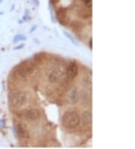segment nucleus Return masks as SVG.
<instances>
[{"label": "nucleus", "mask_w": 135, "mask_h": 149, "mask_svg": "<svg viewBox=\"0 0 135 149\" xmlns=\"http://www.w3.org/2000/svg\"><path fill=\"white\" fill-rule=\"evenodd\" d=\"M89 45H90V48H92V39L90 40V42H89Z\"/></svg>", "instance_id": "obj_14"}, {"label": "nucleus", "mask_w": 135, "mask_h": 149, "mask_svg": "<svg viewBox=\"0 0 135 149\" xmlns=\"http://www.w3.org/2000/svg\"><path fill=\"white\" fill-rule=\"evenodd\" d=\"M78 73V67L75 63H71L67 69L68 77L71 79L74 78Z\"/></svg>", "instance_id": "obj_7"}, {"label": "nucleus", "mask_w": 135, "mask_h": 149, "mask_svg": "<svg viewBox=\"0 0 135 149\" xmlns=\"http://www.w3.org/2000/svg\"><path fill=\"white\" fill-rule=\"evenodd\" d=\"M33 69H33V66L32 65L23 66L18 71L19 76L21 78H26L29 75H30L31 73H32Z\"/></svg>", "instance_id": "obj_5"}, {"label": "nucleus", "mask_w": 135, "mask_h": 149, "mask_svg": "<svg viewBox=\"0 0 135 149\" xmlns=\"http://www.w3.org/2000/svg\"><path fill=\"white\" fill-rule=\"evenodd\" d=\"M57 17L59 20V21L61 23H63L65 20L66 17V11L63 8H60L59 9V11H57Z\"/></svg>", "instance_id": "obj_10"}, {"label": "nucleus", "mask_w": 135, "mask_h": 149, "mask_svg": "<svg viewBox=\"0 0 135 149\" xmlns=\"http://www.w3.org/2000/svg\"><path fill=\"white\" fill-rule=\"evenodd\" d=\"M80 121V116L75 112H67L62 117V123L65 127L69 129L76 128L79 125Z\"/></svg>", "instance_id": "obj_1"}, {"label": "nucleus", "mask_w": 135, "mask_h": 149, "mask_svg": "<svg viewBox=\"0 0 135 149\" xmlns=\"http://www.w3.org/2000/svg\"><path fill=\"white\" fill-rule=\"evenodd\" d=\"M62 76V72L59 69H53L48 75V81L52 84L56 83L59 80Z\"/></svg>", "instance_id": "obj_4"}, {"label": "nucleus", "mask_w": 135, "mask_h": 149, "mask_svg": "<svg viewBox=\"0 0 135 149\" xmlns=\"http://www.w3.org/2000/svg\"><path fill=\"white\" fill-rule=\"evenodd\" d=\"M25 115H26V117L28 119V120L32 121H37L41 117L40 112L38 110H37V109H35V108L29 109V111H27L26 112Z\"/></svg>", "instance_id": "obj_6"}, {"label": "nucleus", "mask_w": 135, "mask_h": 149, "mask_svg": "<svg viewBox=\"0 0 135 149\" xmlns=\"http://www.w3.org/2000/svg\"><path fill=\"white\" fill-rule=\"evenodd\" d=\"M83 82H84V84H85L86 86L90 87L91 85H92V80H91L90 76H89V75L85 76V78H84V79H83Z\"/></svg>", "instance_id": "obj_11"}, {"label": "nucleus", "mask_w": 135, "mask_h": 149, "mask_svg": "<svg viewBox=\"0 0 135 149\" xmlns=\"http://www.w3.org/2000/svg\"><path fill=\"white\" fill-rule=\"evenodd\" d=\"M78 98H79V93H78L77 88L76 87H73L68 93V96H67L68 102L70 104H75L78 101Z\"/></svg>", "instance_id": "obj_3"}, {"label": "nucleus", "mask_w": 135, "mask_h": 149, "mask_svg": "<svg viewBox=\"0 0 135 149\" xmlns=\"http://www.w3.org/2000/svg\"><path fill=\"white\" fill-rule=\"evenodd\" d=\"M83 2L88 8L92 7V0H83Z\"/></svg>", "instance_id": "obj_12"}, {"label": "nucleus", "mask_w": 135, "mask_h": 149, "mask_svg": "<svg viewBox=\"0 0 135 149\" xmlns=\"http://www.w3.org/2000/svg\"><path fill=\"white\" fill-rule=\"evenodd\" d=\"M82 121L85 125H89L92 123V114L90 112H84L82 115Z\"/></svg>", "instance_id": "obj_9"}, {"label": "nucleus", "mask_w": 135, "mask_h": 149, "mask_svg": "<svg viewBox=\"0 0 135 149\" xmlns=\"http://www.w3.org/2000/svg\"><path fill=\"white\" fill-rule=\"evenodd\" d=\"M16 131L17 133V135L21 137V138H28L29 137V132L21 124H19L17 125V129H16Z\"/></svg>", "instance_id": "obj_8"}, {"label": "nucleus", "mask_w": 135, "mask_h": 149, "mask_svg": "<svg viewBox=\"0 0 135 149\" xmlns=\"http://www.w3.org/2000/svg\"><path fill=\"white\" fill-rule=\"evenodd\" d=\"M27 102V96L26 93L23 91H16L10 95V103L14 107H20L25 105Z\"/></svg>", "instance_id": "obj_2"}, {"label": "nucleus", "mask_w": 135, "mask_h": 149, "mask_svg": "<svg viewBox=\"0 0 135 149\" xmlns=\"http://www.w3.org/2000/svg\"><path fill=\"white\" fill-rule=\"evenodd\" d=\"M52 2H53V3H56V2H58V0H51Z\"/></svg>", "instance_id": "obj_13"}]
</instances>
